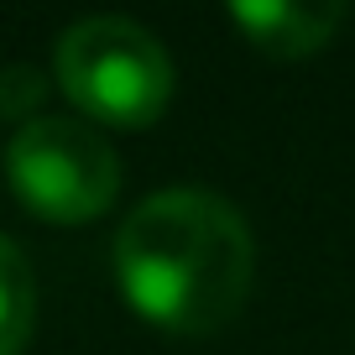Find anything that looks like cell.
<instances>
[{
  "instance_id": "6da1fadb",
  "label": "cell",
  "mask_w": 355,
  "mask_h": 355,
  "mask_svg": "<svg viewBox=\"0 0 355 355\" xmlns=\"http://www.w3.org/2000/svg\"><path fill=\"white\" fill-rule=\"evenodd\" d=\"M256 245L241 209L204 189L141 199L115 235V277L141 319L167 334H214L241 313Z\"/></svg>"
},
{
  "instance_id": "277c9868",
  "label": "cell",
  "mask_w": 355,
  "mask_h": 355,
  "mask_svg": "<svg viewBox=\"0 0 355 355\" xmlns=\"http://www.w3.org/2000/svg\"><path fill=\"white\" fill-rule=\"evenodd\" d=\"M230 21L245 32V42L266 58H309L340 32L345 6H313V0H241L230 6Z\"/></svg>"
},
{
  "instance_id": "3957f363",
  "label": "cell",
  "mask_w": 355,
  "mask_h": 355,
  "mask_svg": "<svg viewBox=\"0 0 355 355\" xmlns=\"http://www.w3.org/2000/svg\"><path fill=\"white\" fill-rule=\"evenodd\" d=\"M11 189L37 220L47 225H84L100 220L121 193V162L110 141L84 121L37 115L11 136L6 152Z\"/></svg>"
},
{
  "instance_id": "5b68a950",
  "label": "cell",
  "mask_w": 355,
  "mask_h": 355,
  "mask_svg": "<svg viewBox=\"0 0 355 355\" xmlns=\"http://www.w3.org/2000/svg\"><path fill=\"white\" fill-rule=\"evenodd\" d=\"M37 324V277L26 251L0 235V355H21L26 334Z\"/></svg>"
},
{
  "instance_id": "7a4b0ae2",
  "label": "cell",
  "mask_w": 355,
  "mask_h": 355,
  "mask_svg": "<svg viewBox=\"0 0 355 355\" xmlns=\"http://www.w3.org/2000/svg\"><path fill=\"white\" fill-rule=\"evenodd\" d=\"M58 84L89 121L146 131L173 100V63L146 26L89 16L58 37Z\"/></svg>"
},
{
  "instance_id": "8992f818",
  "label": "cell",
  "mask_w": 355,
  "mask_h": 355,
  "mask_svg": "<svg viewBox=\"0 0 355 355\" xmlns=\"http://www.w3.org/2000/svg\"><path fill=\"white\" fill-rule=\"evenodd\" d=\"M42 94H47V84H42L37 68H26V63L0 68V121L26 125V121H32V110L42 105Z\"/></svg>"
}]
</instances>
